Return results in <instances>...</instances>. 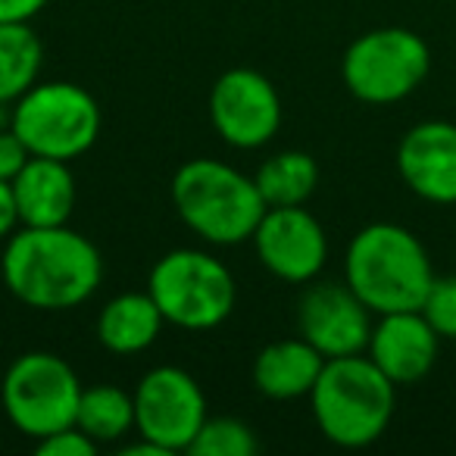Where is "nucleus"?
Here are the masks:
<instances>
[{
  "label": "nucleus",
  "mask_w": 456,
  "mask_h": 456,
  "mask_svg": "<svg viewBox=\"0 0 456 456\" xmlns=\"http://www.w3.org/2000/svg\"><path fill=\"white\" fill-rule=\"evenodd\" d=\"M4 285L20 304L41 313L82 306L103 279L101 250L69 225H22L0 256Z\"/></svg>",
  "instance_id": "1"
},
{
  "label": "nucleus",
  "mask_w": 456,
  "mask_h": 456,
  "mask_svg": "<svg viewBox=\"0 0 456 456\" xmlns=\"http://www.w3.org/2000/svg\"><path fill=\"white\" fill-rule=\"evenodd\" d=\"M435 279L425 244L397 222L360 228L344 256V281L375 316L422 310Z\"/></svg>",
  "instance_id": "2"
},
{
  "label": "nucleus",
  "mask_w": 456,
  "mask_h": 456,
  "mask_svg": "<svg viewBox=\"0 0 456 456\" xmlns=\"http://www.w3.org/2000/svg\"><path fill=\"white\" fill-rule=\"evenodd\" d=\"M313 419L331 444L360 450L387 431L397 406V385L369 360L350 354L325 360L310 391Z\"/></svg>",
  "instance_id": "3"
},
{
  "label": "nucleus",
  "mask_w": 456,
  "mask_h": 456,
  "mask_svg": "<svg viewBox=\"0 0 456 456\" xmlns=\"http://www.w3.org/2000/svg\"><path fill=\"white\" fill-rule=\"evenodd\" d=\"M172 203L197 238L222 248L250 241L269 209L254 178L213 157L188 159L175 172Z\"/></svg>",
  "instance_id": "4"
},
{
  "label": "nucleus",
  "mask_w": 456,
  "mask_h": 456,
  "mask_svg": "<svg viewBox=\"0 0 456 456\" xmlns=\"http://www.w3.org/2000/svg\"><path fill=\"white\" fill-rule=\"evenodd\" d=\"M147 294L157 300L166 322L184 331H209L235 310L238 288L222 260L207 250L178 248L151 269Z\"/></svg>",
  "instance_id": "5"
},
{
  "label": "nucleus",
  "mask_w": 456,
  "mask_h": 456,
  "mask_svg": "<svg viewBox=\"0 0 456 456\" xmlns=\"http://www.w3.org/2000/svg\"><path fill=\"white\" fill-rule=\"evenodd\" d=\"M32 157L72 163L88 153L101 134V107L72 82H38L13 103L10 122Z\"/></svg>",
  "instance_id": "6"
},
{
  "label": "nucleus",
  "mask_w": 456,
  "mask_h": 456,
  "mask_svg": "<svg viewBox=\"0 0 456 456\" xmlns=\"http://www.w3.org/2000/svg\"><path fill=\"white\" fill-rule=\"evenodd\" d=\"M431 72V51L422 35L400 26L372 28L344 51L341 78L362 103L387 107L410 97Z\"/></svg>",
  "instance_id": "7"
},
{
  "label": "nucleus",
  "mask_w": 456,
  "mask_h": 456,
  "mask_svg": "<svg viewBox=\"0 0 456 456\" xmlns=\"http://www.w3.org/2000/svg\"><path fill=\"white\" fill-rule=\"evenodd\" d=\"M78 397H82L78 375L63 356L47 350H32L13 360L0 385L7 419L35 441L76 425Z\"/></svg>",
  "instance_id": "8"
},
{
  "label": "nucleus",
  "mask_w": 456,
  "mask_h": 456,
  "mask_svg": "<svg viewBox=\"0 0 456 456\" xmlns=\"http://www.w3.org/2000/svg\"><path fill=\"white\" fill-rule=\"evenodd\" d=\"M203 422H207V397L194 375L184 369L157 366L134 387V428L169 456L188 450Z\"/></svg>",
  "instance_id": "9"
},
{
  "label": "nucleus",
  "mask_w": 456,
  "mask_h": 456,
  "mask_svg": "<svg viewBox=\"0 0 456 456\" xmlns=\"http://www.w3.org/2000/svg\"><path fill=\"white\" fill-rule=\"evenodd\" d=\"M209 122L225 144L256 151L279 134L281 97L256 69H228L209 91Z\"/></svg>",
  "instance_id": "10"
},
{
  "label": "nucleus",
  "mask_w": 456,
  "mask_h": 456,
  "mask_svg": "<svg viewBox=\"0 0 456 456\" xmlns=\"http://www.w3.org/2000/svg\"><path fill=\"white\" fill-rule=\"evenodd\" d=\"M250 241L266 273L288 285L313 281L329 260L322 222L304 207H269Z\"/></svg>",
  "instance_id": "11"
},
{
  "label": "nucleus",
  "mask_w": 456,
  "mask_h": 456,
  "mask_svg": "<svg viewBox=\"0 0 456 456\" xmlns=\"http://www.w3.org/2000/svg\"><path fill=\"white\" fill-rule=\"evenodd\" d=\"M375 313L350 291V285L316 281L304 291L297 306L300 338L310 341L325 360L366 354Z\"/></svg>",
  "instance_id": "12"
},
{
  "label": "nucleus",
  "mask_w": 456,
  "mask_h": 456,
  "mask_svg": "<svg viewBox=\"0 0 456 456\" xmlns=\"http://www.w3.org/2000/svg\"><path fill=\"white\" fill-rule=\"evenodd\" d=\"M397 172L416 197L456 207V126L428 119L412 126L397 144Z\"/></svg>",
  "instance_id": "13"
},
{
  "label": "nucleus",
  "mask_w": 456,
  "mask_h": 456,
  "mask_svg": "<svg viewBox=\"0 0 456 456\" xmlns=\"http://www.w3.org/2000/svg\"><path fill=\"white\" fill-rule=\"evenodd\" d=\"M441 335L431 329L422 310L385 313L372 325L366 356L394 381L397 387L416 385L435 369Z\"/></svg>",
  "instance_id": "14"
},
{
  "label": "nucleus",
  "mask_w": 456,
  "mask_h": 456,
  "mask_svg": "<svg viewBox=\"0 0 456 456\" xmlns=\"http://www.w3.org/2000/svg\"><path fill=\"white\" fill-rule=\"evenodd\" d=\"M13 194L20 225H66L76 209V178L63 159L28 157V163L13 178Z\"/></svg>",
  "instance_id": "15"
},
{
  "label": "nucleus",
  "mask_w": 456,
  "mask_h": 456,
  "mask_svg": "<svg viewBox=\"0 0 456 456\" xmlns=\"http://www.w3.org/2000/svg\"><path fill=\"white\" fill-rule=\"evenodd\" d=\"M325 356L304 338L273 341L254 360V385L269 400H297L310 397Z\"/></svg>",
  "instance_id": "16"
},
{
  "label": "nucleus",
  "mask_w": 456,
  "mask_h": 456,
  "mask_svg": "<svg viewBox=\"0 0 456 456\" xmlns=\"http://www.w3.org/2000/svg\"><path fill=\"white\" fill-rule=\"evenodd\" d=\"M163 313L147 291H126L107 300L97 316V341L116 356H132L153 347L163 331Z\"/></svg>",
  "instance_id": "17"
},
{
  "label": "nucleus",
  "mask_w": 456,
  "mask_h": 456,
  "mask_svg": "<svg viewBox=\"0 0 456 456\" xmlns=\"http://www.w3.org/2000/svg\"><path fill=\"white\" fill-rule=\"evenodd\" d=\"M45 45L28 22H0V103H16L38 85Z\"/></svg>",
  "instance_id": "18"
},
{
  "label": "nucleus",
  "mask_w": 456,
  "mask_h": 456,
  "mask_svg": "<svg viewBox=\"0 0 456 456\" xmlns=\"http://www.w3.org/2000/svg\"><path fill=\"white\" fill-rule=\"evenodd\" d=\"M254 182L266 207H304L319 184V166L304 151H281L260 166Z\"/></svg>",
  "instance_id": "19"
},
{
  "label": "nucleus",
  "mask_w": 456,
  "mask_h": 456,
  "mask_svg": "<svg viewBox=\"0 0 456 456\" xmlns=\"http://www.w3.org/2000/svg\"><path fill=\"white\" fill-rule=\"evenodd\" d=\"M76 425L97 444L119 441L122 435L134 428V394L116 385L82 387Z\"/></svg>",
  "instance_id": "20"
},
{
  "label": "nucleus",
  "mask_w": 456,
  "mask_h": 456,
  "mask_svg": "<svg viewBox=\"0 0 456 456\" xmlns=\"http://www.w3.org/2000/svg\"><path fill=\"white\" fill-rule=\"evenodd\" d=\"M188 453L194 456H254L260 453V437L248 422L235 416H222L203 422V428L197 431L194 444L188 447Z\"/></svg>",
  "instance_id": "21"
},
{
  "label": "nucleus",
  "mask_w": 456,
  "mask_h": 456,
  "mask_svg": "<svg viewBox=\"0 0 456 456\" xmlns=\"http://www.w3.org/2000/svg\"><path fill=\"white\" fill-rule=\"evenodd\" d=\"M422 316L441 335V341H456V275H444V279L431 281L428 297L422 304Z\"/></svg>",
  "instance_id": "22"
},
{
  "label": "nucleus",
  "mask_w": 456,
  "mask_h": 456,
  "mask_svg": "<svg viewBox=\"0 0 456 456\" xmlns=\"http://www.w3.org/2000/svg\"><path fill=\"white\" fill-rule=\"evenodd\" d=\"M94 450H97V441L85 435L78 425L60 428V431H53V435H47L38 441L41 456H91Z\"/></svg>",
  "instance_id": "23"
},
{
  "label": "nucleus",
  "mask_w": 456,
  "mask_h": 456,
  "mask_svg": "<svg viewBox=\"0 0 456 456\" xmlns=\"http://www.w3.org/2000/svg\"><path fill=\"white\" fill-rule=\"evenodd\" d=\"M28 147L22 144V138L13 132V128H0V178L4 182H13L20 175V169L28 163Z\"/></svg>",
  "instance_id": "24"
},
{
  "label": "nucleus",
  "mask_w": 456,
  "mask_h": 456,
  "mask_svg": "<svg viewBox=\"0 0 456 456\" xmlns=\"http://www.w3.org/2000/svg\"><path fill=\"white\" fill-rule=\"evenodd\" d=\"M16 228H20V209H16L13 182L0 178V241L13 235Z\"/></svg>",
  "instance_id": "25"
},
{
  "label": "nucleus",
  "mask_w": 456,
  "mask_h": 456,
  "mask_svg": "<svg viewBox=\"0 0 456 456\" xmlns=\"http://www.w3.org/2000/svg\"><path fill=\"white\" fill-rule=\"evenodd\" d=\"M47 7V0H0V22H28Z\"/></svg>",
  "instance_id": "26"
}]
</instances>
